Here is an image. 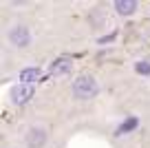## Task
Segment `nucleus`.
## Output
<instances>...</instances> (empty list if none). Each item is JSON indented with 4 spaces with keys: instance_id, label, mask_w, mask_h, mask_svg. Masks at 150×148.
Segmentation results:
<instances>
[{
    "instance_id": "nucleus-1",
    "label": "nucleus",
    "mask_w": 150,
    "mask_h": 148,
    "mask_svg": "<svg viewBox=\"0 0 150 148\" xmlns=\"http://www.w3.org/2000/svg\"><path fill=\"white\" fill-rule=\"evenodd\" d=\"M97 82H95V78H91V75H80V78H75L73 82V95L77 97V100H91V97L97 95Z\"/></svg>"
},
{
    "instance_id": "nucleus-2",
    "label": "nucleus",
    "mask_w": 150,
    "mask_h": 148,
    "mask_svg": "<svg viewBox=\"0 0 150 148\" xmlns=\"http://www.w3.org/2000/svg\"><path fill=\"white\" fill-rule=\"evenodd\" d=\"M9 42L13 46H18V49L29 46V42H31V31H29L27 24H13V27L9 29Z\"/></svg>"
},
{
    "instance_id": "nucleus-3",
    "label": "nucleus",
    "mask_w": 150,
    "mask_h": 148,
    "mask_svg": "<svg viewBox=\"0 0 150 148\" xmlns=\"http://www.w3.org/2000/svg\"><path fill=\"white\" fill-rule=\"evenodd\" d=\"M47 144V130L40 126H31L27 133V146L29 148H42Z\"/></svg>"
},
{
    "instance_id": "nucleus-4",
    "label": "nucleus",
    "mask_w": 150,
    "mask_h": 148,
    "mask_svg": "<svg viewBox=\"0 0 150 148\" xmlns=\"http://www.w3.org/2000/svg\"><path fill=\"white\" fill-rule=\"evenodd\" d=\"M11 97H13L16 104H24L29 102L33 97V86H27V84H18V86L13 88V93H11Z\"/></svg>"
},
{
    "instance_id": "nucleus-5",
    "label": "nucleus",
    "mask_w": 150,
    "mask_h": 148,
    "mask_svg": "<svg viewBox=\"0 0 150 148\" xmlns=\"http://www.w3.org/2000/svg\"><path fill=\"white\" fill-rule=\"evenodd\" d=\"M115 9H117L119 16H130L137 11V2L135 0H117L115 2Z\"/></svg>"
},
{
    "instance_id": "nucleus-6",
    "label": "nucleus",
    "mask_w": 150,
    "mask_h": 148,
    "mask_svg": "<svg viewBox=\"0 0 150 148\" xmlns=\"http://www.w3.org/2000/svg\"><path fill=\"white\" fill-rule=\"evenodd\" d=\"M71 66H73V64H71V60L60 58V60H55L51 64V69H49V71H51V75H64V73H69V71H71Z\"/></svg>"
},
{
    "instance_id": "nucleus-7",
    "label": "nucleus",
    "mask_w": 150,
    "mask_h": 148,
    "mask_svg": "<svg viewBox=\"0 0 150 148\" xmlns=\"http://www.w3.org/2000/svg\"><path fill=\"white\" fill-rule=\"evenodd\" d=\"M38 78H40V69H24V71H20V82L27 84V86H31Z\"/></svg>"
}]
</instances>
